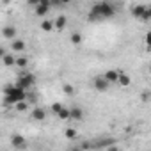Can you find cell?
Masks as SVG:
<instances>
[{"mask_svg":"<svg viewBox=\"0 0 151 151\" xmlns=\"http://www.w3.org/2000/svg\"><path fill=\"white\" fill-rule=\"evenodd\" d=\"M109 151H119V147L116 144H112V146H109Z\"/></svg>","mask_w":151,"mask_h":151,"instance_id":"obj_29","label":"cell"},{"mask_svg":"<svg viewBox=\"0 0 151 151\" xmlns=\"http://www.w3.org/2000/svg\"><path fill=\"white\" fill-rule=\"evenodd\" d=\"M4 94H6L4 96V105H18L22 101H27V96H29L27 91H23L16 86H7L4 89Z\"/></svg>","mask_w":151,"mask_h":151,"instance_id":"obj_1","label":"cell"},{"mask_svg":"<svg viewBox=\"0 0 151 151\" xmlns=\"http://www.w3.org/2000/svg\"><path fill=\"white\" fill-rule=\"evenodd\" d=\"M114 6L109 4V2H100V4H94L91 13H89V20H101V18H110L114 16Z\"/></svg>","mask_w":151,"mask_h":151,"instance_id":"obj_2","label":"cell"},{"mask_svg":"<svg viewBox=\"0 0 151 151\" xmlns=\"http://www.w3.org/2000/svg\"><path fill=\"white\" fill-rule=\"evenodd\" d=\"M62 110H64L62 103H59V101H57V103H53V105H52V112H53V114H57V116H59Z\"/></svg>","mask_w":151,"mask_h":151,"instance_id":"obj_21","label":"cell"},{"mask_svg":"<svg viewBox=\"0 0 151 151\" xmlns=\"http://www.w3.org/2000/svg\"><path fill=\"white\" fill-rule=\"evenodd\" d=\"M140 100L142 101H149L151 100V91H142L140 93Z\"/></svg>","mask_w":151,"mask_h":151,"instance_id":"obj_24","label":"cell"},{"mask_svg":"<svg viewBox=\"0 0 151 151\" xmlns=\"http://www.w3.org/2000/svg\"><path fill=\"white\" fill-rule=\"evenodd\" d=\"M11 48H13L14 52H22V50H25V41H22V39H14V41L11 43Z\"/></svg>","mask_w":151,"mask_h":151,"instance_id":"obj_12","label":"cell"},{"mask_svg":"<svg viewBox=\"0 0 151 151\" xmlns=\"http://www.w3.org/2000/svg\"><path fill=\"white\" fill-rule=\"evenodd\" d=\"M2 34H4L6 39H11V41L16 39V29L14 27H4L2 29Z\"/></svg>","mask_w":151,"mask_h":151,"instance_id":"obj_10","label":"cell"},{"mask_svg":"<svg viewBox=\"0 0 151 151\" xmlns=\"http://www.w3.org/2000/svg\"><path fill=\"white\" fill-rule=\"evenodd\" d=\"M32 117H34L36 121H43V119L46 117V112H45V109H41V107H36V109L32 110Z\"/></svg>","mask_w":151,"mask_h":151,"instance_id":"obj_11","label":"cell"},{"mask_svg":"<svg viewBox=\"0 0 151 151\" xmlns=\"http://www.w3.org/2000/svg\"><path fill=\"white\" fill-rule=\"evenodd\" d=\"M80 147H82V151H84V149H89V147H91V144H89V142H84Z\"/></svg>","mask_w":151,"mask_h":151,"instance_id":"obj_28","label":"cell"},{"mask_svg":"<svg viewBox=\"0 0 151 151\" xmlns=\"http://www.w3.org/2000/svg\"><path fill=\"white\" fill-rule=\"evenodd\" d=\"M149 75H151V66H149Z\"/></svg>","mask_w":151,"mask_h":151,"instance_id":"obj_31","label":"cell"},{"mask_svg":"<svg viewBox=\"0 0 151 151\" xmlns=\"http://www.w3.org/2000/svg\"><path fill=\"white\" fill-rule=\"evenodd\" d=\"M14 109H16L18 112H23V110H27V109H29V101H22V103L14 105Z\"/></svg>","mask_w":151,"mask_h":151,"instance_id":"obj_23","label":"cell"},{"mask_svg":"<svg viewBox=\"0 0 151 151\" xmlns=\"http://www.w3.org/2000/svg\"><path fill=\"white\" fill-rule=\"evenodd\" d=\"M69 151H82V147H73V149H69Z\"/></svg>","mask_w":151,"mask_h":151,"instance_id":"obj_30","label":"cell"},{"mask_svg":"<svg viewBox=\"0 0 151 151\" xmlns=\"http://www.w3.org/2000/svg\"><path fill=\"white\" fill-rule=\"evenodd\" d=\"M66 22H68V20H66V16H62V14H60V16H57V20L53 22V23H55V29H57V30H62V29L66 27Z\"/></svg>","mask_w":151,"mask_h":151,"instance_id":"obj_13","label":"cell"},{"mask_svg":"<svg viewBox=\"0 0 151 151\" xmlns=\"http://www.w3.org/2000/svg\"><path fill=\"white\" fill-rule=\"evenodd\" d=\"M50 6H52V2H48V0H39V6L36 7V14L37 16H45L48 13Z\"/></svg>","mask_w":151,"mask_h":151,"instance_id":"obj_7","label":"cell"},{"mask_svg":"<svg viewBox=\"0 0 151 151\" xmlns=\"http://www.w3.org/2000/svg\"><path fill=\"white\" fill-rule=\"evenodd\" d=\"M146 13H147V6H142V4H139V6H133L132 7V14L135 16V18H139V20H146Z\"/></svg>","mask_w":151,"mask_h":151,"instance_id":"obj_5","label":"cell"},{"mask_svg":"<svg viewBox=\"0 0 151 151\" xmlns=\"http://www.w3.org/2000/svg\"><path fill=\"white\" fill-rule=\"evenodd\" d=\"M16 66L18 68H22V69H25L27 66H29V57H16Z\"/></svg>","mask_w":151,"mask_h":151,"instance_id":"obj_17","label":"cell"},{"mask_svg":"<svg viewBox=\"0 0 151 151\" xmlns=\"http://www.w3.org/2000/svg\"><path fill=\"white\" fill-rule=\"evenodd\" d=\"M146 45H147V48L151 50V30L146 34Z\"/></svg>","mask_w":151,"mask_h":151,"instance_id":"obj_25","label":"cell"},{"mask_svg":"<svg viewBox=\"0 0 151 151\" xmlns=\"http://www.w3.org/2000/svg\"><path fill=\"white\" fill-rule=\"evenodd\" d=\"M64 135H66V139H69V140H73L75 137H77V130H75V128H68V130L64 132Z\"/></svg>","mask_w":151,"mask_h":151,"instance_id":"obj_19","label":"cell"},{"mask_svg":"<svg viewBox=\"0 0 151 151\" xmlns=\"http://www.w3.org/2000/svg\"><path fill=\"white\" fill-rule=\"evenodd\" d=\"M27 101L34 103V101H36V96H34V94H29V96H27Z\"/></svg>","mask_w":151,"mask_h":151,"instance_id":"obj_27","label":"cell"},{"mask_svg":"<svg viewBox=\"0 0 151 151\" xmlns=\"http://www.w3.org/2000/svg\"><path fill=\"white\" fill-rule=\"evenodd\" d=\"M151 20V6H147V13H146V20L144 22H149Z\"/></svg>","mask_w":151,"mask_h":151,"instance_id":"obj_26","label":"cell"},{"mask_svg":"<svg viewBox=\"0 0 151 151\" xmlns=\"http://www.w3.org/2000/svg\"><path fill=\"white\" fill-rule=\"evenodd\" d=\"M69 112H71V119H75V121H82L84 114H86L80 107H73V109H69Z\"/></svg>","mask_w":151,"mask_h":151,"instance_id":"obj_9","label":"cell"},{"mask_svg":"<svg viewBox=\"0 0 151 151\" xmlns=\"http://www.w3.org/2000/svg\"><path fill=\"white\" fill-rule=\"evenodd\" d=\"M34 84H36V77H34L32 73L25 71V73H22V75H20V78H18V82H16V87H20V89L27 91V89H30Z\"/></svg>","mask_w":151,"mask_h":151,"instance_id":"obj_3","label":"cell"},{"mask_svg":"<svg viewBox=\"0 0 151 151\" xmlns=\"http://www.w3.org/2000/svg\"><path fill=\"white\" fill-rule=\"evenodd\" d=\"M2 60H4V64H6V66H16V57H14V55H11V53H7Z\"/></svg>","mask_w":151,"mask_h":151,"instance_id":"obj_18","label":"cell"},{"mask_svg":"<svg viewBox=\"0 0 151 151\" xmlns=\"http://www.w3.org/2000/svg\"><path fill=\"white\" fill-rule=\"evenodd\" d=\"M69 41H71L75 46H78V45L82 43V34H78V32H73V34L69 36Z\"/></svg>","mask_w":151,"mask_h":151,"instance_id":"obj_16","label":"cell"},{"mask_svg":"<svg viewBox=\"0 0 151 151\" xmlns=\"http://www.w3.org/2000/svg\"><path fill=\"white\" fill-rule=\"evenodd\" d=\"M109 86H110V84H109V80H107L105 77H96V78H94V89H96V91H107Z\"/></svg>","mask_w":151,"mask_h":151,"instance_id":"obj_6","label":"cell"},{"mask_svg":"<svg viewBox=\"0 0 151 151\" xmlns=\"http://www.w3.org/2000/svg\"><path fill=\"white\" fill-rule=\"evenodd\" d=\"M62 91H64V94H68V96H73V94H75V89H73V86H69V84H64V86H62Z\"/></svg>","mask_w":151,"mask_h":151,"instance_id":"obj_20","label":"cell"},{"mask_svg":"<svg viewBox=\"0 0 151 151\" xmlns=\"http://www.w3.org/2000/svg\"><path fill=\"white\" fill-rule=\"evenodd\" d=\"M11 144H13L14 147L23 149V147L27 146V140H25V137H23V135H18V133H16V135H13V137H11Z\"/></svg>","mask_w":151,"mask_h":151,"instance_id":"obj_8","label":"cell"},{"mask_svg":"<svg viewBox=\"0 0 151 151\" xmlns=\"http://www.w3.org/2000/svg\"><path fill=\"white\" fill-rule=\"evenodd\" d=\"M130 84H132V78L128 77L126 73H123V71H121V77H119V86H123V87H128Z\"/></svg>","mask_w":151,"mask_h":151,"instance_id":"obj_15","label":"cell"},{"mask_svg":"<svg viewBox=\"0 0 151 151\" xmlns=\"http://www.w3.org/2000/svg\"><path fill=\"white\" fill-rule=\"evenodd\" d=\"M41 29H43L45 32H52V30L55 29V23L50 22V20H43V22H41Z\"/></svg>","mask_w":151,"mask_h":151,"instance_id":"obj_14","label":"cell"},{"mask_svg":"<svg viewBox=\"0 0 151 151\" xmlns=\"http://www.w3.org/2000/svg\"><path fill=\"white\" fill-rule=\"evenodd\" d=\"M59 119H62V121H66V119H71V112H69V109H64V110L59 114Z\"/></svg>","mask_w":151,"mask_h":151,"instance_id":"obj_22","label":"cell"},{"mask_svg":"<svg viewBox=\"0 0 151 151\" xmlns=\"http://www.w3.org/2000/svg\"><path fill=\"white\" fill-rule=\"evenodd\" d=\"M103 77L109 80V84H119V77H121V69H109L105 71Z\"/></svg>","mask_w":151,"mask_h":151,"instance_id":"obj_4","label":"cell"}]
</instances>
